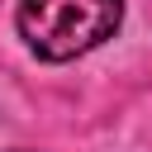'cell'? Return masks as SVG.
Instances as JSON below:
<instances>
[{"instance_id": "obj_1", "label": "cell", "mask_w": 152, "mask_h": 152, "mask_svg": "<svg viewBox=\"0 0 152 152\" xmlns=\"http://www.w3.org/2000/svg\"><path fill=\"white\" fill-rule=\"evenodd\" d=\"M124 19V0H19L14 24L33 57L71 62L100 48Z\"/></svg>"}, {"instance_id": "obj_2", "label": "cell", "mask_w": 152, "mask_h": 152, "mask_svg": "<svg viewBox=\"0 0 152 152\" xmlns=\"http://www.w3.org/2000/svg\"><path fill=\"white\" fill-rule=\"evenodd\" d=\"M14 152H28V147H14Z\"/></svg>"}]
</instances>
